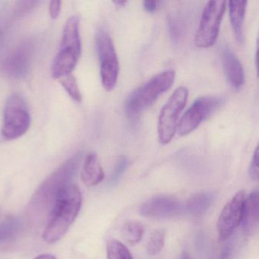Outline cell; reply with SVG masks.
Returning <instances> with one entry per match:
<instances>
[{"label": "cell", "mask_w": 259, "mask_h": 259, "mask_svg": "<svg viewBox=\"0 0 259 259\" xmlns=\"http://www.w3.org/2000/svg\"><path fill=\"white\" fill-rule=\"evenodd\" d=\"M214 200L212 192H200L192 195L186 206V210L189 214L193 217H200L206 213Z\"/></svg>", "instance_id": "17"}, {"label": "cell", "mask_w": 259, "mask_h": 259, "mask_svg": "<svg viewBox=\"0 0 259 259\" xmlns=\"http://www.w3.org/2000/svg\"><path fill=\"white\" fill-rule=\"evenodd\" d=\"M248 174H249L250 178L251 180H258V148L257 147L255 148V151L253 154L252 159H251V163H250L249 169H248Z\"/></svg>", "instance_id": "24"}, {"label": "cell", "mask_w": 259, "mask_h": 259, "mask_svg": "<svg viewBox=\"0 0 259 259\" xmlns=\"http://www.w3.org/2000/svg\"><path fill=\"white\" fill-rule=\"evenodd\" d=\"M115 4L118 6V7H124V6L126 5L127 1H115Z\"/></svg>", "instance_id": "31"}, {"label": "cell", "mask_w": 259, "mask_h": 259, "mask_svg": "<svg viewBox=\"0 0 259 259\" xmlns=\"http://www.w3.org/2000/svg\"><path fill=\"white\" fill-rule=\"evenodd\" d=\"M247 1H231L229 3L230 22L236 40L239 44L244 41V21Z\"/></svg>", "instance_id": "16"}, {"label": "cell", "mask_w": 259, "mask_h": 259, "mask_svg": "<svg viewBox=\"0 0 259 259\" xmlns=\"http://www.w3.org/2000/svg\"><path fill=\"white\" fill-rule=\"evenodd\" d=\"M175 71L160 72L131 94L125 104V112L135 117L154 104L160 95L170 89L175 80Z\"/></svg>", "instance_id": "4"}, {"label": "cell", "mask_w": 259, "mask_h": 259, "mask_svg": "<svg viewBox=\"0 0 259 259\" xmlns=\"http://www.w3.org/2000/svg\"><path fill=\"white\" fill-rule=\"evenodd\" d=\"M180 259H192V257H190V255L187 252L184 251V252L182 253Z\"/></svg>", "instance_id": "30"}, {"label": "cell", "mask_w": 259, "mask_h": 259, "mask_svg": "<svg viewBox=\"0 0 259 259\" xmlns=\"http://www.w3.org/2000/svg\"><path fill=\"white\" fill-rule=\"evenodd\" d=\"M61 4L62 3L60 1H57V0L51 1L49 7L50 16L51 19H57L59 17L61 11Z\"/></svg>", "instance_id": "26"}, {"label": "cell", "mask_w": 259, "mask_h": 259, "mask_svg": "<svg viewBox=\"0 0 259 259\" xmlns=\"http://www.w3.org/2000/svg\"><path fill=\"white\" fill-rule=\"evenodd\" d=\"M31 119L23 97L14 94L9 97L4 112L2 135L7 140H15L29 130Z\"/></svg>", "instance_id": "5"}, {"label": "cell", "mask_w": 259, "mask_h": 259, "mask_svg": "<svg viewBox=\"0 0 259 259\" xmlns=\"http://www.w3.org/2000/svg\"><path fill=\"white\" fill-rule=\"evenodd\" d=\"M226 4L222 0L209 1L206 4L195 34V44L198 48H208L214 45L225 13Z\"/></svg>", "instance_id": "7"}, {"label": "cell", "mask_w": 259, "mask_h": 259, "mask_svg": "<svg viewBox=\"0 0 259 259\" xmlns=\"http://www.w3.org/2000/svg\"><path fill=\"white\" fill-rule=\"evenodd\" d=\"M160 4H161V2H159V1H149V0H148V1H144L143 2L145 10L148 13H151L157 11V10L160 8Z\"/></svg>", "instance_id": "27"}, {"label": "cell", "mask_w": 259, "mask_h": 259, "mask_svg": "<svg viewBox=\"0 0 259 259\" xmlns=\"http://www.w3.org/2000/svg\"><path fill=\"white\" fill-rule=\"evenodd\" d=\"M145 233V227L142 223L138 221H127L121 230V234L124 240L131 245H136L142 240Z\"/></svg>", "instance_id": "19"}, {"label": "cell", "mask_w": 259, "mask_h": 259, "mask_svg": "<svg viewBox=\"0 0 259 259\" xmlns=\"http://www.w3.org/2000/svg\"><path fill=\"white\" fill-rule=\"evenodd\" d=\"M222 103L221 98L213 96L201 97L195 100L178 122L177 130L180 136H187L195 131Z\"/></svg>", "instance_id": "9"}, {"label": "cell", "mask_w": 259, "mask_h": 259, "mask_svg": "<svg viewBox=\"0 0 259 259\" xmlns=\"http://www.w3.org/2000/svg\"><path fill=\"white\" fill-rule=\"evenodd\" d=\"M224 73L230 85L239 90L245 83V72L240 60L229 48H224L222 54Z\"/></svg>", "instance_id": "13"}, {"label": "cell", "mask_w": 259, "mask_h": 259, "mask_svg": "<svg viewBox=\"0 0 259 259\" xmlns=\"http://www.w3.org/2000/svg\"><path fill=\"white\" fill-rule=\"evenodd\" d=\"M105 177L104 169L95 153L88 154L83 164L81 178L84 185L95 186L101 183Z\"/></svg>", "instance_id": "15"}, {"label": "cell", "mask_w": 259, "mask_h": 259, "mask_svg": "<svg viewBox=\"0 0 259 259\" xmlns=\"http://www.w3.org/2000/svg\"><path fill=\"white\" fill-rule=\"evenodd\" d=\"M81 53L79 19L77 16H72L65 25L60 48L53 61L51 67L53 78L60 80L72 75Z\"/></svg>", "instance_id": "3"}, {"label": "cell", "mask_w": 259, "mask_h": 259, "mask_svg": "<svg viewBox=\"0 0 259 259\" xmlns=\"http://www.w3.org/2000/svg\"><path fill=\"white\" fill-rule=\"evenodd\" d=\"M166 239V232L163 229L155 230L150 236L147 245V251L151 255H155L163 249Z\"/></svg>", "instance_id": "21"}, {"label": "cell", "mask_w": 259, "mask_h": 259, "mask_svg": "<svg viewBox=\"0 0 259 259\" xmlns=\"http://www.w3.org/2000/svg\"><path fill=\"white\" fill-rule=\"evenodd\" d=\"M188 96L187 88H177L162 108L157 125L158 140L161 145H167L174 139L178 126L179 117L186 107Z\"/></svg>", "instance_id": "6"}, {"label": "cell", "mask_w": 259, "mask_h": 259, "mask_svg": "<svg viewBox=\"0 0 259 259\" xmlns=\"http://www.w3.org/2000/svg\"><path fill=\"white\" fill-rule=\"evenodd\" d=\"M247 196L248 195L245 191H239L221 210L217 224L218 236L221 241L229 239L238 226L242 223Z\"/></svg>", "instance_id": "10"}, {"label": "cell", "mask_w": 259, "mask_h": 259, "mask_svg": "<svg viewBox=\"0 0 259 259\" xmlns=\"http://www.w3.org/2000/svg\"><path fill=\"white\" fill-rule=\"evenodd\" d=\"M97 50L101 67V82L104 89L111 92L117 83L119 72V60L114 45L108 33L100 30L96 36Z\"/></svg>", "instance_id": "8"}, {"label": "cell", "mask_w": 259, "mask_h": 259, "mask_svg": "<svg viewBox=\"0 0 259 259\" xmlns=\"http://www.w3.org/2000/svg\"><path fill=\"white\" fill-rule=\"evenodd\" d=\"M169 31H170L171 37L174 40L180 39L182 32V25L180 21L174 19L169 21Z\"/></svg>", "instance_id": "25"}, {"label": "cell", "mask_w": 259, "mask_h": 259, "mask_svg": "<svg viewBox=\"0 0 259 259\" xmlns=\"http://www.w3.org/2000/svg\"><path fill=\"white\" fill-rule=\"evenodd\" d=\"M182 204L177 198L170 195H157L144 202L140 213L147 218L166 219L177 216L181 212Z\"/></svg>", "instance_id": "11"}, {"label": "cell", "mask_w": 259, "mask_h": 259, "mask_svg": "<svg viewBox=\"0 0 259 259\" xmlns=\"http://www.w3.org/2000/svg\"><path fill=\"white\" fill-rule=\"evenodd\" d=\"M81 191L75 185L65 188L59 195L44 232L43 238L48 243L60 240L76 219L81 207Z\"/></svg>", "instance_id": "2"}, {"label": "cell", "mask_w": 259, "mask_h": 259, "mask_svg": "<svg viewBox=\"0 0 259 259\" xmlns=\"http://www.w3.org/2000/svg\"><path fill=\"white\" fill-rule=\"evenodd\" d=\"M59 81H60L62 86L64 88L66 92L69 94V96L74 101H77V102H81L82 97H81L78 82H77L76 79L73 75H68V76L61 78Z\"/></svg>", "instance_id": "22"}, {"label": "cell", "mask_w": 259, "mask_h": 259, "mask_svg": "<svg viewBox=\"0 0 259 259\" xmlns=\"http://www.w3.org/2000/svg\"><path fill=\"white\" fill-rule=\"evenodd\" d=\"M107 259H133L130 250L116 239L109 241L107 245Z\"/></svg>", "instance_id": "20"}, {"label": "cell", "mask_w": 259, "mask_h": 259, "mask_svg": "<svg viewBox=\"0 0 259 259\" xmlns=\"http://www.w3.org/2000/svg\"><path fill=\"white\" fill-rule=\"evenodd\" d=\"M32 51V45L29 42L18 47L4 60L3 72L11 78L24 76L29 69Z\"/></svg>", "instance_id": "12"}, {"label": "cell", "mask_w": 259, "mask_h": 259, "mask_svg": "<svg viewBox=\"0 0 259 259\" xmlns=\"http://www.w3.org/2000/svg\"><path fill=\"white\" fill-rule=\"evenodd\" d=\"M258 193L257 191H254L247 196L244 207L242 222L246 234L253 235L258 228Z\"/></svg>", "instance_id": "14"}, {"label": "cell", "mask_w": 259, "mask_h": 259, "mask_svg": "<svg viewBox=\"0 0 259 259\" xmlns=\"http://www.w3.org/2000/svg\"><path fill=\"white\" fill-rule=\"evenodd\" d=\"M128 160L126 157L122 156V157H119L116 166H115L114 171L112 174L111 180H110V183L113 186L117 184L118 182L120 180L122 176L123 175L125 169L128 167Z\"/></svg>", "instance_id": "23"}, {"label": "cell", "mask_w": 259, "mask_h": 259, "mask_svg": "<svg viewBox=\"0 0 259 259\" xmlns=\"http://www.w3.org/2000/svg\"><path fill=\"white\" fill-rule=\"evenodd\" d=\"M82 154H75L50 175L33 195L27 214L33 222H39L50 215L62 191L72 184L81 161Z\"/></svg>", "instance_id": "1"}, {"label": "cell", "mask_w": 259, "mask_h": 259, "mask_svg": "<svg viewBox=\"0 0 259 259\" xmlns=\"http://www.w3.org/2000/svg\"><path fill=\"white\" fill-rule=\"evenodd\" d=\"M232 252V247L231 245L227 244L224 249H223L222 253H221V257L220 259H228L230 257V254Z\"/></svg>", "instance_id": "28"}, {"label": "cell", "mask_w": 259, "mask_h": 259, "mask_svg": "<svg viewBox=\"0 0 259 259\" xmlns=\"http://www.w3.org/2000/svg\"><path fill=\"white\" fill-rule=\"evenodd\" d=\"M35 259H57L54 256L51 255L49 254H41L39 255L38 257H36Z\"/></svg>", "instance_id": "29"}, {"label": "cell", "mask_w": 259, "mask_h": 259, "mask_svg": "<svg viewBox=\"0 0 259 259\" xmlns=\"http://www.w3.org/2000/svg\"><path fill=\"white\" fill-rule=\"evenodd\" d=\"M23 228L20 218L9 216L0 225V243L11 242L19 236Z\"/></svg>", "instance_id": "18"}]
</instances>
